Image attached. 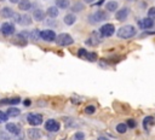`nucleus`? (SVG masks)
I'll return each mask as SVG.
<instances>
[{"label":"nucleus","instance_id":"obj_16","mask_svg":"<svg viewBox=\"0 0 155 140\" xmlns=\"http://www.w3.org/2000/svg\"><path fill=\"white\" fill-rule=\"evenodd\" d=\"M63 22L65 23V25H69V27L73 25V24L76 22V16H75V13H68V14H65Z\"/></svg>","mask_w":155,"mask_h":140},{"label":"nucleus","instance_id":"obj_38","mask_svg":"<svg viewBox=\"0 0 155 140\" xmlns=\"http://www.w3.org/2000/svg\"><path fill=\"white\" fill-rule=\"evenodd\" d=\"M84 1H85V2H87V4H92L94 0H84Z\"/></svg>","mask_w":155,"mask_h":140},{"label":"nucleus","instance_id":"obj_36","mask_svg":"<svg viewBox=\"0 0 155 140\" xmlns=\"http://www.w3.org/2000/svg\"><path fill=\"white\" fill-rule=\"evenodd\" d=\"M97 140H109V139H107V138H104V136H99Z\"/></svg>","mask_w":155,"mask_h":140},{"label":"nucleus","instance_id":"obj_37","mask_svg":"<svg viewBox=\"0 0 155 140\" xmlns=\"http://www.w3.org/2000/svg\"><path fill=\"white\" fill-rule=\"evenodd\" d=\"M24 105H27V106L30 105V100H25V101H24Z\"/></svg>","mask_w":155,"mask_h":140},{"label":"nucleus","instance_id":"obj_1","mask_svg":"<svg viewBox=\"0 0 155 140\" xmlns=\"http://www.w3.org/2000/svg\"><path fill=\"white\" fill-rule=\"evenodd\" d=\"M136 28L133 27V25H131V24H125V25H122V27H120L119 29H117V31H116V35H117V37H120V39H131V37H133L134 35H136Z\"/></svg>","mask_w":155,"mask_h":140},{"label":"nucleus","instance_id":"obj_15","mask_svg":"<svg viewBox=\"0 0 155 140\" xmlns=\"http://www.w3.org/2000/svg\"><path fill=\"white\" fill-rule=\"evenodd\" d=\"M45 14H46V12H44V10H41V8H36V10H34V12H33V17H34V19H35L36 22L44 21V19H45Z\"/></svg>","mask_w":155,"mask_h":140},{"label":"nucleus","instance_id":"obj_20","mask_svg":"<svg viewBox=\"0 0 155 140\" xmlns=\"http://www.w3.org/2000/svg\"><path fill=\"white\" fill-rule=\"evenodd\" d=\"M46 14H47L50 18H56V17L59 14L58 7H57V6H50V7L46 10Z\"/></svg>","mask_w":155,"mask_h":140},{"label":"nucleus","instance_id":"obj_17","mask_svg":"<svg viewBox=\"0 0 155 140\" xmlns=\"http://www.w3.org/2000/svg\"><path fill=\"white\" fill-rule=\"evenodd\" d=\"M154 123H155V118L153 116H145L144 119H143V128L145 130H148Z\"/></svg>","mask_w":155,"mask_h":140},{"label":"nucleus","instance_id":"obj_35","mask_svg":"<svg viewBox=\"0 0 155 140\" xmlns=\"http://www.w3.org/2000/svg\"><path fill=\"white\" fill-rule=\"evenodd\" d=\"M10 2H12V4H18L19 0H10Z\"/></svg>","mask_w":155,"mask_h":140},{"label":"nucleus","instance_id":"obj_39","mask_svg":"<svg viewBox=\"0 0 155 140\" xmlns=\"http://www.w3.org/2000/svg\"><path fill=\"white\" fill-rule=\"evenodd\" d=\"M127 1H133V0H127Z\"/></svg>","mask_w":155,"mask_h":140},{"label":"nucleus","instance_id":"obj_26","mask_svg":"<svg viewBox=\"0 0 155 140\" xmlns=\"http://www.w3.org/2000/svg\"><path fill=\"white\" fill-rule=\"evenodd\" d=\"M115 129H116V132H117V133L124 134V133H126V132H127L128 127H127V124H126V123H119V124H116Z\"/></svg>","mask_w":155,"mask_h":140},{"label":"nucleus","instance_id":"obj_27","mask_svg":"<svg viewBox=\"0 0 155 140\" xmlns=\"http://www.w3.org/2000/svg\"><path fill=\"white\" fill-rule=\"evenodd\" d=\"M29 39H31V40H34V41L39 40V39H40V31H39L38 29L31 30V31L29 33Z\"/></svg>","mask_w":155,"mask_h":140},{"label":"nucleus","instance_id":"obj_13","mask_svg":"<svg viewBox=\"0 0 155 140\" xmlns=\"http://www.w3.org/2000/svg\"><path fill=\"white\" fill-rule=\"evenodd\" d=\"M27 134H28V138L31 139V140H39L42 136L41 130L38 129V128H30V129H28V133Z\"/></svg>","mask_w":155,"mask_h":140},{"label":"nucleus","instance_id":"obj_32","mask_svg":"<svg viewBox=\"0 0 155 140\" xmlns=\"http://www.w3.org/2000/svg\"><path fill=\"white\" fill-rule=\"evenodd\" d=\"M0 140H10V136L5 132H0Z\"/></svg>","mask_w":155,"mask_h":140},{"label":"nucleus","instance_id":"obj_21","mask_svg":"<svg viewBox=\"0 0 155 140\" xmlns=\"http://www.w3.org/2000/svg\"><path fill=\"white\" fill-rule=\"evenodd\" d=\"M13 14H15V11L11 7H7L6 6V7H4L1 10V17H4V18H12Z\"/></svg>","mask_w":155,"mask_h":140},{"label":"nucleus","instance_id":"obj_8","mask_svg":"<svg viewBox=\"0 0 155 140\" xmlns=\"http://www.w3.org/2000/svg\"><path fill=\"white\" fill-rule=\"evenodd\" d=\"M59 128H61L59 122H58V121H56V119H53V118L47 119V121L45 122V129H46L47 132L56 133V132H58V130H59Z\"/></svg>","mask_w":155,"mask_h":140},{"label":"nucleus","instance_id":"obj_12","mask_svg":"<svg viewBox=\"0 0 155 140\" xmlns=\"http://www.w3.org/2000/svg\"><path fill=\"white\" fill-rule=\"evenodd\" d=\"M101 34H99V31L97 33V31H94V33H92V35L85 41L86 42V45H88V46H97L99 42H101Z\"/></svg>","mask_w":155,"mask_h":140},{"label":"nucleus","instance_id":"obj_5","mask_svg":"<svg viewBox=\"0 0 155 140\" xmlns=\"http://www.w3.org/2000/svg\"><path fill=\"white\" fill-rule=\"evenodd\" d=\"M78 57L81 58V59H85V60H88V62H94L97 59V53L94 52H88L86 51L85 48H80L78 51Z\"/></svg>","mask_w":155,"mask_h":140},{"label":"nucleus","instance_id":"obj_14","mask_svg":"<svg viewBox=\"0 0 155 140\" xmlns=\"http://www.w3.org/2000/svg\"><path fill=\"white\" fill-rule=\"evenodd\" d=\"M31 6H33V4L30 0H19V2H18V8L21 11H29L31 8Z\"/></svg>","mask_w":155,"mask_h":140},{"label":"nucleus","instance_id":"obj_23","mask_svg":"<svg viewBox=\"0 0 155 140\" xmlns=\"http://www.w3.org/2000/svg\"><path fill=\"white\" fill-rule=\"evenodd\" d=\"M84 8H85V5H84L82 2H80V1H78V2H75V4L71 6V12H73V13H79V12L84 11Z\"/></svg>","mask_w":155,"mask_h":140},{"label":"nucleus","instance_id":"obj_7","mask_svg":"<svg viewBox=\"0 0 155 140\" xmlns=\"http://www.w3.org/2000/svg\"><path fill=\"white\" fill-rule=\"evenodd\" d=\"M56 37H57V35L52 29H44L40 31V39H42L44 41L51 42V41H54Z\"/></svg>","mask_w":155,"mask_h":140},{"label":"nucleus","instance_id":"obj_34","mask_svg":"<svg viewBox=\"0 0 155 140\" xmlns=\"http://www.w3.org/2000/svg\"><path fill=\"white\" fill-rule=\"evenodd\" d=\"M46 24H47V25H50V27H57V23H56V21H54V19H47Z\"/></svg>","mask_w":155,"mask_h":140},{"label":"nucleus","instance_id":"obj_22","mask_svg":"<svg viewBox=\"0 0 155 140\" xmlns=\"http://www.w3.org/2000/svg\"><path fill=\"white\" fill-rule=\"evenodd\" d=\"M21 103V98L18 97H13V98H7L0 101V104H10V105H17Z\"/></svg>","mask_w":155,"mask_h":140},{"label":"nucleus","instance_id":"obj_2","mask_svg":"<svg viewBox=\"0 0 155 140\" xmlns=\"http://www.w3.org/2000/svg\"><path fill=\"white\" fill-rule=\"evenodd\" d=\"M108 19H109V14L105 11H102V10H97L96 12H93L92 14L88 16L90 24H98V23L108 21Z\"/></svg>","mask_w":155,"mask_h":140},{"label":"nucleus","instance_id":"obj_24","mask_svg":"<svg viewBox=\"0 0 155 140\" xmlns=\"http://www.w3.org/2000/svg\"><path fill=\"white\" fill-rule=\"evenodd\" d=\"M56 6L58 8H62V10H65L70 6V1L69 0H56Z\"/></svg>","mask_w":155,"mask_h":140},{"label":"nucleus","instance_id":"obj_11","mask_svg":"<svg viewBox=\"0 0 155 140\" xmlns=\"http://www.w3.org/2000/svg\"><path fill=\"white\" fill-rule=\"evenodd\" d=\"M128 16H130V8L128 7H122V8L117 10L116 13H115V18L120 22L126 21L128 18Z\"/></svg>","mask_w":155,"mask_h":140},{"label":"nucleus","instance_id":"obj_31","mask_svg":"<svg viewBox=\"0 0 155 140\" xmlns=\"http://www.w3.org/2000/svg\"><path fill=\"white\" fill-rule=\"evenodd\" d=\"M8 116H7V113H5L4 111H0V123H2V122H6L8 118H7Z\"/></svg>","mask_w":155,"mask_h":140},{"label":"nucleus","instance_id":"obj_9","mask_svg":"<svg viewBox=\"0 0 155 140\" xmlns=\"http://www.w3.org/2000/svg\"><path fill=\"white\" fill-rule=\"evenodd\" d=\"M15 31H16V28H15V24H13V23L5 22V23L1 25V33H2L5 36L12 35V34H15Z\"/></svg>","mask_w":155,"mask_h":140},{"label":"nucleus","instance_id":"obj_40","mask_svg":"<svg viewBox=\"0 0 155 140\" xmlns=\"http://www.w3.org/2000/svg\"><path fill=\"white\" fill-rule=\"evenodd\" d=\"M0 1H4V0H0Z\"/></svg>","mask_w":155,"mask_h":140},{"label":"nucleus","instance_id":"obj_3","mask_svg":"<svg viewBox=\"0 0 155 140\" xmlns=\"http://www.w3.org/2000/svg\"><path fill=\"white\" fill-rule=\"evenodd\" d=\"M99 34L103 36V37H110V36H113L114 34H115V27H114V24H111V23H105V24H103L101 28H99Z\"/></svg>","mask_w":155,"mask_h":140},{"label":"nucleus","instance_id":"obj_4","mask_svg":"<svg viewBox=\"0 0 155 140\" xmlns=\"http://www.w3.org/2000/svg\"><path fill=\"white\" fill-rule=\"evenodd\" d=\"M56 42L59 45V46H70L74 43V39L67 34V33H62L59 34L57 37H56Z\"/></svg>","mask_w":155,"mask_h":140},{"label":"nucleus","instance_id":"obj_6","mask_svg":"<svg viewBox=\"0 0 155 140\" xmlns=\"http://www.w3.org/2000/svg\"><path fill=\"white\" fill-rule=\"evenodd\" d=\"M27 121L30 126L33 127H36V126H40L42 123V116L40 113H35V112H31L27 116Z\"/></svg>","mask_w":155,"mask_h":140},{"label":"nucleus","instance_id":"obj_29","mask_svg":"<svg viewBox=\"0 0 155 140\" xmlns=\"http://www.w3.org/2000/svg\"><path fill=\"white\" fill-rule=\"evenodd\" d=\"M73 140H85V134L82 132H76L73 136Z\"/></svg>","mask_w":155,"mask_h":140},{"label":"nucleus","instance_id":"obj_10","mask_svg":"<svg viewBox=\"0 0 155 140\" xmlns=\"http://www.w3.org/2000/svg\"><path fill=\"white\" fill-rule=\"evenodd\" d=\"M154 24H155V21H153V19L149 18V17H144V18L139 19V22H138V25H139L143 30L151 29V28L154 27Z\"/></svg>","mask_w":155,"mask_h":140},{"label":"nucleus","instance_id":"obj_28","mask_svg":"<svg viewBox=\"0 0 155 140\" xmlns=\"http://www.w3.org/2000/svg\"><path fill=\"white\" fill-rule=\"evenodd\" d=\"M85 112H86L87 115L94 113V112H96V106H94V105H87V106L85 107Z\"/></svg>","mask_w":155,"mask_h":140},{"label":"nucleus","instance_id":"obj_18","mask_svg":"<svg viewBox=\"0 0 155 140\" xmlns=\"http://www.w3.org/2000/svg\"><path fill=\"white\" fill-rule=\"evenodd\" d=\"M117 7H119V2L115 0H110L105 4V10L109 12H115L117 10Z\"/></svg>","mask_w":155,"mask_h":140},{"label":"nucleus","instance_id":"obj_33","mask_svg":"<svg viewBox=\"0 0 155 140\" xmlns=\"http://www.w3.org/2000/svg\"><path fill=\"white\" fill-rule=\"evenodd\" d=\"M126 124H127V127H128V128H134V127H136V122H134L132 118H130V119L127 121V123H126Z\"/></svg>","mask_w":155,"mask_h":140},{"label":"nucleus","instance_id":"obj_30","mask_svg":"<svg viewBox=\"0 0 155 140\" xmlns=\"http://www.w3.org/2000/svg\"><path fill=\"white\" fill-rule=\"evenodd\" d=\"M148 17L151 18L153 21H155V7H150L148 10Z\"/></svg>","mask_w":155,"mask_h":140},{"label":"nucleus","instance_id":"obj_25","mask_svg":"<svg viewBox=\"0 0 155 140\" xmlns=\"http://www.w3.org/2000/svg\"><path fill=\"white\" fill-rule=\"evenodd\" d=\"M6 113H7L8 117H17L21 113V110L17 109V107H10V109H7V112Z\"/></svg>","mask_w":155,"mask_h":140},{"label":"nucleus","instance_id":"obj_19","mask_svg":"<svg viewBox=\"0 0 155 140\" xmlns=\"http://www.w3.org/2000/svg\"><path fill=\"white\" fill-rule=\"evenodd\" d=\"M6 130H7L8 133H11V134H15V135H17V134L21 132L19 127H18L16 123H7V124H6Z\"/></svg>","mask_w":155,"mask_h":140}]
</instances>
